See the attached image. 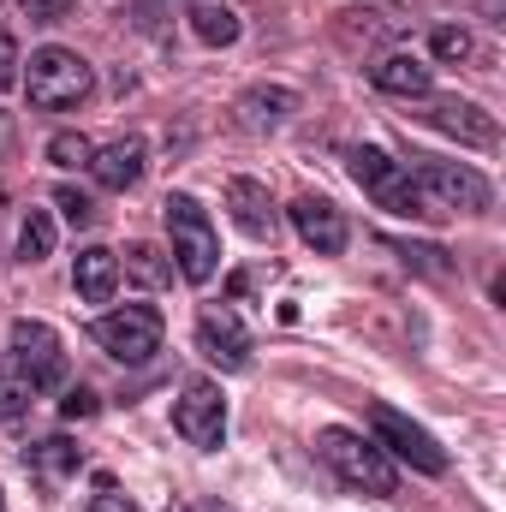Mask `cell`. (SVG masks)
Masks as SVG:
<instances>
[{
	"mask_svg": "<svg viewBox=\"0 0 506 512\" xmlns=\"http://www.w3.org/2000/svg\"><path fill=\"white\" fill-rule=\"evenodd\" d=\"M24 90H30V108L60 114V108H78L96 90V78H90L84 54H72V48H36L30 72H24Z\"/></svg>",
	"mask_w": 506,
	"mask_h": 512,
	"instance_id": "5b68a950",
	"label": "cell"
},
{
	"mask_svg": "<svg viewBox=\"0 0 506 512\" xmlns=\"http://www.w3.org/2000/svg\"><path fill=\"white\" fill-rule=\"evenodd\" d=\"M90 512H143V507H137V501H126L108 477H96V501H90Z\"/></svg>",
	"mask_w": 506,
	"mask_h": 512,
	"instance_id": "83f0119b",
	"label": "cell"
},
{
	"mask_svg": "<svg viewBox=\"0 0 506 512\" xmlns=\"http://www.w3.org/2000/svg\"><path fill=\"white\" fill-rule=\"evenodd\" d=\"M191 30L209 42V48H233L239 42V12L227 0H191Z\"/></svg>",
	"mask_w": 506,
	"mask_h": 512,
	"instance_id": "d6986e66",
	"label": "cell"
},
{
	"mask_svg": "<svg viewBox=\"0 0 506 512\" xmlns=\"http://www.w3.org/2000/svg\"><path fill=\"white\" fill-rule=\"evenodd\" d=\"M126 274L131 280H143V286H167V280H173V262L155 251V245H131L126 251Z\"/></svg>",
	"mask_w": 506,
	"mask_h": 512,
	"instance_id": "44dd1931",
	"label": "cell"
},
{
	"mask_svg": "<svg viewBox=\"0 0 506 512\" xmlns=\"http://www.w3.org/2000/svg\"><path fill=\"white\" fill-rule=\"evenodd\" d=\"M292 114H298V96L280 90V84H256V90L239 96V126L245 131H274V126H286Z\"/></svg>",
	"mask_w": 506,
	"mask_h": 512,
	"instance_id": "9a60e30c",
	"label": "cell"
},
{
	"mask_svg": "<svg viewBox=\"0 0 506 512\" xmlns=\"http://www.w3.org/2000/svg\"><path fill=\"white\" fill-rule=\"evenodd\" d=\"M173 429L191 447H221L227 441V399L215 382H185V393L173 399Z\"/></svg>",
	"mask_w": 506,
	"mask_h": 512,
	"instance_id": "9c48e42d",
	"label": "cell"
},
{
	"mask_svg": "<svg viewBox=\"0 0 506 512\" xmlns=\"http://www.w3.org/2000/svg\"><path fill=\"white\" fill-rule=\"evenodd\" d=\"M203 512H227V507H203Z\"/></svg>",
	"mask_w": 506,
	"mask_h": 512,
	"instance_id": "4dcf8cb0",
	"label": "cell"
},
{
	"mask_svg": "<svg viewBox=\"0 0 506 512\" xmlns=\"http://www.w3.org/2000/svg\"><path fill=\"white\" fill-rule=\"evenodd\" d=\"M197 352H203L209 364H221L227 376L251 370V334H245V322H239L227 304H209V310L197 316Z\"/></svg>",
	"mask_w": 506,
	"mask_h": 512,
	"instance_id": "30bf717a",
	"label": "cell"
},
{
	"mask_svg": "<svg viewBox=\"0 0 506 512\" xmlns=\"http://www.w3.org/2000/svg\"><path fill=\"white\" fill-rule=\"evenodd\" d=\"M42 256H54V215H48V209H30L24 227H18V262L30 268V262H42Z\"/></svg>",
	"mask_w": 506,
	"mask_h": 512,
	"instance_id": "ffe728a7",
	"label": "cell"
},
{
	"mask_svg": "<svg viewBox=\"0 0 506 512\" xmlns=\"http://www.w3.org/2000/svg\"><path fill=\"white\" fill-rule=\"evenodd\" d=\"M24 465H30L42 483H60V477H72V471L84 465V447H72L66 435H48V441H36V447L24 453Z\"/></svg>",
	"mask_w": 506,
	"mask_h": 512,
	"instance_id": "ac0fdd59",
	"label": "cell"
},
{
	"mask_svg": "<svg viewBox=\"0 0 506 512\" xmlns=\"http://www.w3.org/2000/svg\"><path fill=\"white\" fill-rule=\"evenodd\" d=\"M411 179H417V191L429 197V209H441V215H483L489 203H495V185L477 173V167H465V161H441V155H411V167H405Z\"/></svg>",
	"mask_w": 506,
	"mask_h": 512,
	"instance_id": "3957f363",
	"label": "cell"
},
{
	"mask_svg": "<svg viewBox=\"0 0 506 512\" xmlns=\"http://www.w3.org/2000/svg\"><path fill=\"white\" fill-rule=\"evenodd\" d=\"M60 417H66V423H84V417H96V393H90V387H66V399H60Z\"/></svg>",
	"mask_w": 506,
	"mask_h": 512,
	"instance_id": "4316f807",
	"label": "cell"
},
{
	"mask_svg": "<svg viewBox=\"0 0 506 512\" xmlns=\"http://www.w3.org/2000/svg\"><path fill=\"white\" fill-rule=\"evenodd\" d=\"M161 215H167V233H173V262H179V274H185L191 286H209L215 268H221V239H215L209 209H203L197 197L173 191V197L161 203Z\"/></svg>",
	"mask_w": 506,
	"mask_h": 512,
	"instance_id": "7a4b0ae2",
	"label": "cell"
},
{
	"mask_svg": "<svg viewBox=\"0 0 506 512\" xmlns=\"http://www.w3.org/2000/svg\"><path fill=\"white\" fill-rule=\"evenodd\" d=\"M346 167H352V179L364 185V197L376 209L399 215V221H441V209H429V197L417 191V179L405 173V161H393L387 149H352Z\"/></svg>",
	"mask_w": 506,
	"mask_h": 512,
	"instance_id": "6da1fadb",
	"label": "cell"
},
{
	"mask_svg": "<svg viewBox=\"0 0 506 512\" xmlns=\"http://www.w3.org/2000/svg\"><path fill=\"white\" fill-rule=\"evenodd\" d=\"M423 120H429L435 131H447V137H459V143H471V149H495V143H501L495 114H483L477 102H459V96L429 102V108H423Z\"/></svg>",
	"mask_w": 506,
	"mask_h": 512,
	"instance_id": "8fae6325",
	"label": "cell"
},
{
	"mask_svg": "<svg viewBox=\"0 0 506 512\" xmlns=\"http://www.w3.org/2000/svg\"><path fill=\"white\" fill-rule=\"evenodd\" d=\"M0 512H6V495H0Z\"/></svg>",
	"mask_w": 506,
	"mask_h": 512,
	"instance_id": "1f68e13d",
	"label": "cell"
},
{
	"mask_svg": "<svg viewBox=\"0 0 506 512\" xmlns=\"http://www.w3.org/2000/svg\"><path fill=\"white\" fill-rule=\"evenodd\" d=\"M370 429H376L381 453L405 459L411 471H423V477H441V471H447V447H441L423 423H411L405 411H393V405H370Z\"/></svg>",
	"mask_w": 506,
	"mask_h": 512,
	"instance_id": "52a82bcc",
	"label": "cell"
},
{
	"mask_svg": "<svg viewBox=\"0 0 506 512\" xmlns=\"http://www.w3.org/2000/svg\"><path fill=\"white\" fill-rule=\"evenodd\" d=\"M96 346L114 358V364H149L155 352H161V334H167V322H161V310L155 304H126V310H108V316H96Z\"/></svg>",
	"mask_w": 506,
	"mask_h": 512,
	"instance_id": "8992f818",
	"label": "cell"
},
{
	"mask_svg": "<svg viewBox=\"0 0 506 512\" xmlns=\"http://www.w3.org/2000/svg\"><path fill=\"white\" fill-rule=\"evenodd\" d=\"M370 78H376V90H387V96H429L435 90V72L417 54H381L376 66H370Z\"/></svg>",
	"mask_w": 506,
	"mask_h": 512,
	"instance_id": "e0dca14e",
	"label": "cell"
},
{
	"mask_svg": "<svg viewBox=\"0 0 506 512\" xmlns=\"http://www.w3.org/2000/svg\"><path fill=\"white\" fill-rule=\"evenodd\" d=\"M90 155H96V143H90L84 131H60V137H48V161H54V167H90Z\"/></svg>",
	"mask_w": 506,
	"mask_h": 512,
	"instance_id": "603a6c76",
	"label": "cell"
},
{
	"mask_svg": "<svg viewBox=\"0 0 506 512\" xmlns=\"http://www.w3.org/2000/svg\"><path fill=\"white\" fill-rule=\"evenodd\" d=\"M316 453L340 471V483H352V489H364V495H399V471H393V459L381 453L370 435L334 423V429L316 435Z\"/></svg>",
	"mask_w": 506,
	"mask_h": 512,
	"instance_id": "277c9868",
	"label": "cell"
},
{
	"mask_svg": "<svg viewBox=\"0 0 506 512\" xmlns=\"http://www.w3.org/2000/svg\"><path fill=\"white\" fill-rule=\"evenodd\" d=\"M429 48H435L441 60H471V54H477V42H471L465 24H441V30L429 36Z\"/></svg>",
	"mask_w": 506,
	"mask_h": 512,
	"instance_id": "cb8c5ba5",
	"label": "cell"
},
{
	"mask_svg": "<svg viewBox=\"0 0 506 512\" xmlns=\"http://www.w3.org/2000/svg\"><path fill=\"white\" fill-rule=\"evenodd\" d=\"M227 209H233L239 233H251V239H268V245H274L280 215H274V203H268V191H262L256 179H233V185H227Z\"/></svg>",
	"mask_w": 506,
	"mask_h": 512,
	"instance_id": "5bb4252c",
	"label": "cell"
},
{
	"mask_svg": "<svg viewBox=\"0 0 506 512\" xmlns=\"http://www.w3.org/2000/svg\"><path fill=\"white\" fill-rule=\"evenodd\" d=\"M72 280H78V298L84 304H114V292H120V256L90 245V251H78Z\"/></svg>",
	"mask_w": 506,
	"mask_h": 512,
	"instance_id": "2e32d148",
	"label": "cell"
},
{
	"mask_svg": "<svg viewBox=\"0 0 506 512\" xmlns=\"http://www.w3.org/2000/svg\"><path fill=\"white\" fill-rule=\"evenodd\" d=\"M30 399H36V387L24 382L12 364H0V423H12V417H24L30 411Z\"/></svg>",
	"mask_w": 506,
	"mask_h": 512,
	"instance_id": "7402d4cb",
	"label": "cell"
},
{
	"mask_svg": "<svg viewBox=\"0 0 506 512\" xmlns=\"http://www.w3.org/2000/svg\"><path fill=\"white\" fill-rule=\"evenodd\" d=\"M54 209H60L72 227H96V215H102V209H96V203H90L78 185H60V191H54Z\"/></svg>",
	"mask_w": 506,
	"mask_h": 512,
	"instance_id": "d4e9b609",
	"label": "cell"
},
{
	"mask_svg": "<svg viewBox=\"0 0 506 512\" xmlns=\"http://www.w3.org/2000/svg\"><path fill=\"white\" fill-rule=\"evenodd\" d=\"M286 215H292L298 239H304L316 256H340V251H346V239H352V233H346V215H340L328 197H298Z\"/></svg>",
	"mask_w": 506,
	"mask_h": 512,
	"instance_id": "7c38bea8",
	"label": "cell"
},
{
	"mask_svg": "<svg viewBox=\"0 0 506 512\" xmlns=\"http://www.w3.org/2000/svg\"><path fill=\"white\" fill-rule=\"evenodd\" d=\"M393 251L405 256V268H423V274H447L453 268L447 251H435V245H393Z\"/></svg>",
	"mask_w": 506,
	"mask_h": 512,
	"instance_id": "484cf974",
	"label": "cell"
},
{
	"mask_svg": "<svg viewBox=\"0 0 506 512\" xmlns=\"http://www.w3.org/2000/svg\"><path fill=\"white\" fill-rule=\"evenodd\" d=\"M18 78V42H12V30L0 24V90Z\"/></svg>",
	"mask_w": 506,
	"mask_h": 512,
	"instance_id": "f546056e",
	"label": "cell"
},
{
	"mask_svg": "<svg viewBox=\"0 0 506 512\" xmlns=\"http://www.w3.org/2000/svg\"><path fill=\"white\" fill-rule=\"evenodd\" d=\"M6 364L36 387V393H54V387L66 382L60 334H54L48 322H30V316H18V322H12V352H6Z\"/></svg>",
	"mask_w": 506,
	"mask_h": 512,
	"instance_id": "ba28073f",
	"label": "cell"
},
{
	"mask_svg": "<svg viewBox=\"0 0 506 512\" xmlns=\"http://www.w3.org/2000/svg\"><path fill=\"white\" fill-rule=\"evenodd\" d=\"M90 179L102 191H131L143 179V137H114L90 155Z\"/></svg>",
	"mask_w": 506,
	"mask_h": 512,
	"instance_id": "4fadbf2b",
	"label": "cell"
},
{
	"mask_svg": "<svg viewBox=\"0 0 506 512\" xmlns=\"http://www.w3.org/2000/svg\"><path fill=\"white\" fill-rule=\"evenodd\" d=\"M24 12H30V24H60L72 12V0H24Z\"/></svg>",
	"mask_w": 506,
	"mask_h": 512,
	"instance_id": "f1b7e54d",
	"label": "cell"
}]
</instances>
